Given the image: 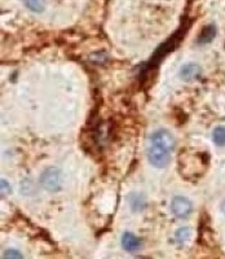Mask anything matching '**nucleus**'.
Masks as SVG:
<instances>
[{
  "instance_id": "nucleus-1",
  "label": "nucleus",
  "mask_w": 225,
  "mask_h": 259,
  "mask_svg": "<svg viewBox=\"0 0 225 259\" xmlns=\"http://www.w3.org/2000/svg\"><path fill=\"white\" fill-rule=\"evenodd\" d=\"M170 150H167L166 148L161 147V145L153 144V143L148 147V150H146V156H148V161L150 162V165L158 168L166 167V166L170 165Z\"/></svg>"
},
{
  "instance_id": "nucleus-2",
  "label": "nucleus",
  "mask_w": 225,
  "mask_h": 259,
  "mask_svg": "<svg viewBox=\"0 0 225 259\" xmlns=\"http://www.w3.org/2000/svg\"><path fill=\"white\" fill-rule=\"evenodd\" d=\"M40 184L46 191L57 192L62 186L61 171L56 167H50L44 170L40 177Z\"/></svg>"
},
{
  "instance_id": "nucleus-3",
  "label": "nucleus",
  "mask_w": 225,
  "mask_h": 259,
  "mask_svg": "<svg viewBox=\"0 0 225 259\" xmlns=\"http://www.w3.org/2000/svg\"><path fill=\"white\" fill-rule=\"evenodd\" d=\"M171 211L176 218L185 219L193 211V205L188 198L183 196H176L171 201Z\"/></svg>"
},
{
  "instance_id": "nucleus-4",
  "label": "nucleus",
  "mask_w": 225,
  "mask_h": 259,
  "mask_svg": "<svg viewBox=\"0 0 225 259\" xmlns=\"http://www.w3.org/2000/svg\"><path fill=\"white\" fill-rule=\"evenodd\" d=\"M180 35H182V30H180L178 32H176L172 38L168 39L166 43H163V45H162L161 47L158 48V50L155 51V53L153 55L152 60H150V62H149V66H152V68H153L154 65H158L159 62H161L162 60H163L164 57H166L167 55H168V53H170L171 51L175 48V46L178 43L177 40L180 39Z\"/></svg>"
},
{
  "instance_id": "nucleus-5",
  "label": "nucleus",
  "mask_w": 225,
  "mask_h": 259,
  "mask_svg": "<svg viewBox=\"0 0 225 259\" xmlns=\"http://www.w3.org/2000/svg\"><path fill=\"white\" fill-rule=\"evenodd\" d=\"M150 142L153 144H157V145H161V147L166 148L167 150H170L172 152L173 148H175V138H173L172 134L168 131V130H157L155 133L152 134V138H150Z\"/></svg>"
},
{
  "instance_id": "nucleus-6",
  "label": "nucleus",
  "mask_w": 225,
  "mask_h": 259,
  "mask_svg": "<svg viewBox=\"0 0 225 259\" xmlns=\"http://www.w3.org/2000/svg\"><path fill=\"white\" fill-rule=\"evenodd\" d=\"M120 242H122L123 249L126 251H129V253H136L138 250H140L141 245H143V242H141L138 236L131 232L123 233Z\"/></svg>"
},
{
  "instance_id": "nucleus-7",
  "label": "nucleus",
  "mask_w": 225,
  "mask_h": 259,
  "mask_svg": "<svg viewBox=\"0 0 225 259\" xmlns=\"http://www.w3.org/2000/svg\"><path fill=\"white\" fill-rule=\"evenodd\" d=\"M201 73L202 69L197 64H187L180 70V78L185 82H192V80L198 79Z\"/></svg>"
},
{
  "instance_id": "nucleus-8",
  "label": "nucleus",
  "mask_w": 225,
  "mask_h": 259,
  "mask_svg": "<svg viewBox=\"0 0 225 259\" xmlns=\"http://www.w3.org/2000/svg\"><path fill=\"white\" fill-rule=\"evenodd\" d=\"M216 35V29L213 25H208L205 29L202 30L201 35L198 36V43H210L213 38Z\"/></svg>"
},
{
  "instance_id": "nucleus-9",
  "label": "nucleus",
  "mask_w": 225,
  "mask_h": 259,
  "mask_svg": "<svg viewBox=\"0 0 225 259\" xmlns=\"http://www.w3.org/2000/svg\"><path fill=\"white\" fill-rule=\"evenodd\" d=\"M128 201H129V205H131V207H132V210H133V211H140V210H143L144 207H145V205H146L144 197L139 193L129 194Z\"/></svg>"
},
{
  "instance_id": "nucleus-10",
  "label": "nucleus",
  "mask_w": 225,
  "mask_h": 259,
  "mask_svg": "<svg viewBox=\"0 0 225 259\" xmlns=\"http://www.w3.org/2000/svg\"><path fill=\"white\" fill-rule=\"evenodd\" d=\"M212 140L213 143H215L216 145H219V147L225 145V127L220 126L213 130Z\"/></svg>"
},
{
  "instance_id": "nucleus-11",
  "label": "nucleus",
  "mask_w": 225,
  "mask_h": 259,
  "mask_svg": "<svg viewBox=\"0 0 225 259\" xmlns=\"http://www.w3.org/2000/svg\"><path fill=\"white\" fill-rule=\"evenodd\" d=\"M25 6L32 12H41L46 7V0H24Z\"/></svg>"
},
{
  "instance_id": "nucleus-12",
  "label": "nucleus",
  "mask_w": 225,
  "mask_h": 259,
  "mask_svg": "<svg viewBox=\"0 0 225 259\" xmlns=\"http://www.w3.org/2000/svg\"><path fill=\"white\" fill-rule=\"evenodd\" d=\"M190 237V230L188 227H183L176 232V240L177 242H185Z\"/></svg>"
},
{
  "instance_id": "nucleus-13",
  "label": "nucleus",
  "mask_w": 225,
  "mask_h": 259,
  "mask_svg": "<svg viewBox=\"0 0 225 259\" xmlns=\"http://www.w3.org/2000/svg\"><path fill=\"white\" fill-rule=\"evenodd\" d=\"M4 258H22V254L20 251L12 250V249H9L4 253Z\"/></svg>"
},
{
  "instance_id": "nucleus-14",
  "label": "nucleus",
  "mask_w": 225,
  "mask_h": 259,
  "mask_svg": "<svg viewBox=\"0 0 225 259\" xmlns=\"http://www.w3.org/2000/svg\"><path fill=\"white\" fill-rule=\"evenodd\" d=\"M11 193V187H9V183L6 182V180H2V196L6 197Z\"/></svg>"
}]
</instances>
